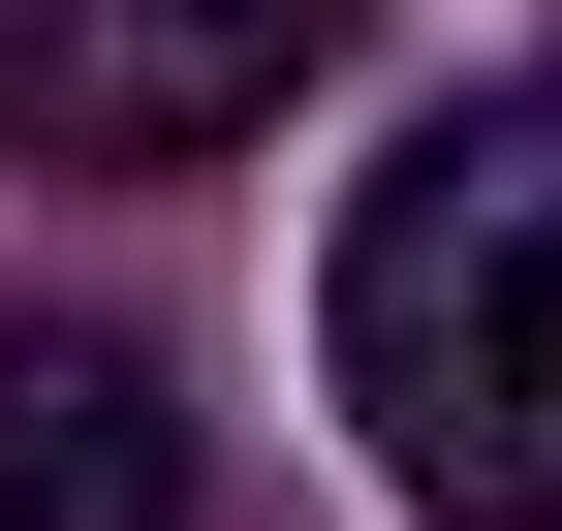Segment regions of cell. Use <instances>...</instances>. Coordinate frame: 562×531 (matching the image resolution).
Returning a JSON list of instances; mask_svg holds the SVG:
<instances>
[{
    "instance_id": "1",
    "label": "cell",
    "mask_w": 562,
    "mask_h": 531,
    "mask_svg": "<svg viewBox=\"0 0 562 531\" xmlns=\"http://www.w3.org/2000/svg\"><path fill=\"white\" fill-rule=\"evenodd\" d=\"M344 407L438 531H562V94H469L344 219Z\"/></svg>"
},
{
    "instance_id": "2",
    "label": "cell",
    "mask_w": 562,
    "mask_h": 531,
    "mask_svg": "<svg viewBox=\"0 0 562 531\" xmlns=\"http://www.w3.org/2000/svg\"><path fill=\"white\" fill-rule=\"evenodd\" d=\"M313 63H344V0H32L0 94H32V157H250Z\"/></svg>"
},
{
    "instance_id": "3",
    "label": "cell",
    "mask_w": 562,
    "mask_h": 531,
    "mask_svg": "<svg viewBox=\"0 0 562 531\" xmlns=\"http://www.w3.org/2000/svg\"><path fill=\"white\" fill-rule=\"evenodd\" d=\"M0 531H188V407L94 313H0Z\"/></svg>"
}]
</instances>
